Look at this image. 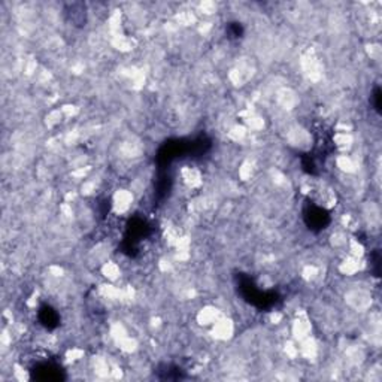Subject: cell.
<instances>
[{
    "instance_id": "cell-1",
    "label": "cell",
    "mask_w": 382,
    "mask_h": 382,
    "mask_svg": "<svg viewBox=\"0 0 382 382\" xmlns=\"http://www.w3.org/2000/svg\"><path fill=\"white\" fill-rule=\"evenodd\" d=\"M237 288H239L240 294L244 296V299L248 300L251 305H254L260 309H269V308L275 306L276 301L279 300L276 293L258 290L257 285L252 283V279H249L247 276L237 278Z\"/></svg>"
},
{
    "instance_id": "cell-2",
    "label": "cell",
    "mask_w": 382,
    "mask_h": 382,
    "mask_svg": "<svg viewBox=\"0 0 382 382\" xmlns=\"http://www.w3.org/2000/svg\"><path fill=\"white\" fill-rule=\"evenodd\" d=\"M303 219L312 232H321L329 226L330 215L326 209L316 206L314 203H308L303 209Z\"/></svg>"
},
{
    "instance_id": "cell-3",
    "label": "cell",
    "mask_w": 382,
    "mask_h": 382,
    "mask_svg": "<svg viewBox=\"0 0 382 382\" xmlns=\"http://www.w3.org/2000/svg\"><path fill=\"white\" fill-rule=\"evenodd\" d=\"M34 376L42 381H57L62 379L60 367L54 365H41L34 369Z\"/></svg>"
},
{
    "instance_id": "cell-4",
    "label": "cell",
    "mask_w": 382,
    "mask_h": 382,
    "mask_svg": "<svg viewBox=\"0 0 382 382\" xmlns=\"http://www.w3.org/2000/svg\"><path fill=\"white\" fill-rule=\"evenodd\" d=\"M39 319H41L42 326H45L47 329H55L60 323V316L57 314V311L48 305H45L39 309Z\"/></svg>"
},
{
    "instance_id": "cell-5",
    "label": "cell",
    "mask_w": 382,
    "mask_h": 382,
    "mask_svg": "<svg viewBox=\"0 0 382 382\" xmlns=\"http://www.w3.org/2000/svg\"><path fill=\"white\" fill-rule=\"evenodd\" d=\"M157 373H163V375H158L160 379H181L183 378L181 369H178V367L172 365L162 366V369H158Z\"/></svg>"
},
{
    "instance_id": "cell-6",
    "label": "cell",
    "mask_w": 382,
    "mask_h": 382,
    "mask_svg": "<svg viewBox=\"0 0 382 382\" xmlns=\"http://www.w3.org/2000/svg\"><path fill=\"white\" fill-rule=\"evenodd\" d=\"M244 26L240 24V23H237V21H232V23H229L227 24V27H226V33L227 36L230 37V39H239V37H242L244 36Z\"/></svg>"
},
{
    "instance_id": "cell-7",
    "label": "cell",
    "mask_w": 382,
    "mask_h": 382,
    "mask_svg": "<svg viewBox=\"0 0 382 382\" xmlns=\"http://www.w3.org/2000/svg\"><path fill=\"white\" fill-rule=\"evenodd\" d=\"M381 99H382L381 88H379V87H376V88L373 90V94H372V103H373L375 111H376L378 114H381Z\"/></svg>"
},
{
    "instance_id": "cell-8",
    "label": "cell",
    "mask_w": 382,
    "mask_h": 382,
    "mask_svg": "<svg viewBox=\"0 0 382 382\" xmlns=\"http://www.w3.org/2000/svg\"><path fill=\"white\" fill-rule=\"evenodd\" d=\"M370 260H372V266H373V272H375V275L376 276H379V262H381V254H379V251L376 249L372 255H370Z\"/></svg>"
}]
</instances>
